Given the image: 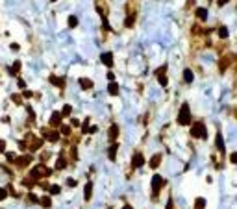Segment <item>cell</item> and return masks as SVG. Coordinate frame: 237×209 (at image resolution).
Here are the masks:
<instances>
[{
	"label": "cell",
	"mask_w": 237,
	"mask_h": 209,
	"mask_svg": "<svg viewBox=\"0 0 237 209\" xmlns=\"http://www.w3.org/2000/svg\"><path fill=\"white\" fill-rule=\"evenodd\" d=\"M28 200H30L32 204H39V198H37L34 192H30V194H28Z\"/></svg>",
	"instance_id": "cell-30"
},
{
	"label": "cell",
	"mask_w": 237,
	"mask_h": 209,
	"mask_svg": "<svg viewBox=\"0 0 237 209\" xmlns=\"http://www.w3.org/2000/svg\"><path fill=\"white\" fill-rule=\"evenodd\" d=\"M50 84L56 85V87H63L65 85V80L63 78H58V76H50Z\"/></svg>",
	"instance_id": "cell-18"
},
{
	"label": "cell",
	"mask_w": 237,
	"mask_h": 209,
	"mask_svg": "<svg viewBox=\"0 0 237 209\" xmlns=\"http://www.w3.org/2000/svg\"><path fill=\"white\" fill-rule=\"evenodd\" d=\"M11 98H13V102H20V96H19V94H13Z\"/></svg>",
	"instance_id": "cell-43"
},
{
	"label": "cell",
	"mask_w": 237,
	"mask_h": 209,
	"mask_svg": "<svg viewBox=\"0 0 237 209\" xmlns=\"http://www.w3.org/2000/svg\"><path fill=\"white\" fill-rule=\"evenodd\" d=\"M215 146L220 154L226 152V145H224V139H222V133H217V139H215Z\"/></svg>",
	"instance_id": "cell-8"
},
{
	"label": "cell",
	"mask_w": 237,
	"mask_h": 209,
	"mask_svg": "<svg viewBox=\"0 0 237 209\" xmlns=\"http://www.w3.org/2000/svg\"><path fill=\"white\" fill-rule=\"evenodd\" d=\"M178 124H182V126L191 124V109H189V104H182L180 113H178Z\"/></svg>",
	"instance_id": "cell-1"
},
{
	"label": "cell",
	"mask_w": 237,
	"mask_h": 209,
	"mask_svg": "<svg viewBox=\"0 0 237 209\" xmlns=\"http://www.w3.org/2000/svg\"><path fill=\"white\" fill-rule=\"evenodd\" d=\"M122 209H134V207H132L130 204H124V207H122Z\"/></svg>",
	"instance_id": "cell-48"
},
{
	"label": "cell",
	"mask_w": 237,
	"mask_h": 209,
	"mask_svg": "<svg viewBox=\"0 0 237 209\" xmlns=\"http://www.w3.org/2000/svg\"><path fill=\"white\" fill-rule=\"evenodd\" d=\"M100 59H102V63H104L106 67H111V65H113V54H111V52H104V54L100 56Z\"/></svg>",
	"instance_id": "cell-11"
},
{
	"label": "cell",
	"mask_w": 237,
	"mask_h": 209,
	"mask_svg": "<svg viewBox=\"0 0 237 209\" xmlns=\"http://www.w3.org/2000/svg\"><path fill=\"white\" fill-rule=\"evenodd\" d=\"M206 207V200L204 198H197L195 200V209H204Z\"/></svg>",
	"instance_id": "cell-21"
},
{
	"label": "cell",
	"mask_w": 237,
	"mask_h": 209,
	"mask_svg": "<svg viewBox=\"0 0 237 209\" xmlns=\"http://www.w3.org/2000/svg\"><path fill=\"white\" fill-rule=\"evenodd\" d=\"M191 137H197V139H208V128H206V124H204V122H193Z\"/></svg>",
	"instance_id": "cell-2"
},
{
	"label": "cell",
	"mask_w": 237,
	"mask_h": 209,
	"mask_svg": "<svg viewBox=\"0 0 237 209\" xmlns=\"http://www.w3.org/2000/svg\"><path fill=\"white\" fill-rule=\"evenodd\" d=\"M219 35H220L222 39L228 37V28H226V26H220V28H219Z\"/></svg>",
	"instance_id": "cell-26"
},
{
	"label": "cell",
	"mask_w": 237,
	"mask_h": 209,
	"mask_svg": "<svg viewBox=\"0 0 237 209\" xmlns=\"http://www.w3.org/2000/svg\"><path fill=\"white\" fill-rule=\"evenodd\" d=\"M41 133H43V137H46L50 143H58L59 141V131H48V130H41Z\"/></svg>",
	"instance_id": "cell-6"
},
{
	"label": "cell",
	"mask_w": 237,
	"mask_h": 209,
	"mask_svg": "<svg viewBox=\"0 0 237 209\" xmlns=\"http://www.w3.org/2000/svg\"><path fill=\"white\" fill-rule=\"evenodd\" d=\"M50 2H56V0H50Z\"/></svg>",
	"instance_id": "cell-49"
},
{
	"label": "cell",
	"mask_w": 237,
	"mask_h": 209,
	"mask_svg": "<svg viewBox=\"0 0 237 209\" xmlns=\"http://www.w3.org/2000/svg\"><path fill=\"white\" fill-rule=\"evenodd\" d=\"M118 91H120V89H118V84H117V82H109V85H108V93H109L111 96H117Z\"/></svg>",
	"instance_id": "cell-13"
},
{
	"label": "cell",
	"mask_w": 237,
	"mask_h": 209,
	"mask_svg": "<svg viewBox=\"0 0 237 209\" xmlns=\"http://www.w3.org/2000/svg\"><path fill=\"white\" fill-rule=\"evenodd\" d=\"M226 2H228V0H219V6H224Z\"/></svg>",
	"instance_id": "cell-47"
},
{
	"label": "cell",
	"mask_w": 237,
	"mask_h": 209,
	"mask_svg": "<svg viewBox=\"0 0 237 209\" xmlns=\"http://www.w3.org/2000/svg\"><path fill=\"white\" fill-rule=\"evenodd\" d=\"M165 180H163V176H159V174H154L152 176V194H154V198L159 194V191L165 187Z\"/></svg>",
	"instance_id": "cell-3"
},
{
	"label": "cell",
	"mask_w": 237,
	"mask_h": 209,
	"mask_svg": "<svg viewBox=\"0 0 237 209\" xmlns=\"http://www.w3.org/2000/svg\"><path fill=\"white\" fill-rule=\"evenodd\" d=\"M161 157H163L161 154H156V155H152V157H150V161H148V167H150V168H158V167H159V163H161Z\"/></svg>",
	"instance_id": "cell-12"
},
{
	"label": "cell",
	"mask_w": 237,
	"mask_h": 209,
	"mask_svg": "<svg viewBox=\"0 0 237 209\" xmlns=\"http://www.w3.org/2000/svg\"><path fill=\"white\" fill-rule=\"evenodd\" d=\"M61 120H63V115H61L59 111H54V113L50 115V126H52V128H59V126H61Z\"/></svg>",
	"instance_id": "cell-7"
},
{
	"label": "cell",
	"mask_w": 237,
	"mask_h": 209,
	"mask_svg": "<svg viewBox=\"0 0 237 209\" xmlns=\"http://www.w3.org/2000/svg\"><path fill=\"white\" fill-rule=\"evenodd\" d=\"M22 183H24V187H30V189L34 187V180H30V178H26Z\"/></svg>",
	"instance_id": "cell-33"
},
{
	"label": "cell",
	"mask_w": 237,
	"mask_h": 209,
	"mask_svg": "<svg viewBox=\"0 0 237 209\" xmlns=\"http://www.w3.org/2000/svg\"><path fill=\"white\" fill-rule=\"evenodd\" d=\"M167 209H172V198H171V200L167 202Z\"/></svg>",
	"instance_id": "cell-45"
},
{
	"label": "cell",
	"mask_w": 237,
	"mask_h": 209,
	"mask_svg": "<svg viewBox=\"0 0 237 209\" xmlns=\"http://www.w3.org/2000/svg\"><path fill=\"white\" fill-rule=\"evenodd\" d=\"M195 13H197V17L200 21H206V19H208V9H206V8H197Z\"/></svg>",
	"instance_id": "cell-15"
},
{
	"label": "cell",
	"mask_w": 237,
	"mask_h": 209,
	"mask_svg": "<svg viewBox=\"0 0 237 209\" xmlns=\"http://www.w3.org/2000/svg\"><path fill=\"white\" fill-rule=\"evenodd\" d=\"M102 24H104V28H106V30H109V22H108V19H104V17H102Z\"/></svg>",
	"instance_id": "cell-37"
},
{
	"label": "cell",
	"mask_w": 237,
	"mask_h": 209,
	"mask_svg": "<svg viewBox=\"0 0 237 209\" xmlns=\"http://www.w3.org/2000/svg\"><path fill=\"white\" fill-rule=\"evenodd\" d=\"M65 167H67V161H65V157H63V155H59L58 161H56V168H58V170H63Z\"/></svg>",
	"instance_id": "cell-20"
},
{
	"label": "cell",
	"mask_w": 237,
	"mask_h": 209,
	"mask_svg": "<svg viewBox=\"0 0 237 209\" xmlns=\"http://www.w3.org/2000/svg\"><path fill=\"white\" fill-rule=\"evenodd\" d=\"M183 80H185L187 84H191V82L195 80V74H193L191 69H185V70H183Z\"/></svg>",
	"instance_id": "cell-16"
},
{
	"label": "cell",
	"mask_w": 237,
	"mask_h": 209,
	"mask_svg": "<svg viewBox=\"0 0 237 209\" xmlns=\"http://www.w3.org/2000/svg\"><path fill=\"white\" fill-rule=\"evenodd\" d=\"M132 167L134 168L145 167V155H143L141 152H135V154H134V157H132Z\"/></svg>",
	"instance_id": "cell-5"
},
{
	"label": "cell",
	"mask_w": 237,
	"mask_h": 209,
	"mask_svg": "<svg viewBox=\"0 0 237 209\" xmlns=\"http://www.w3.org/2000/svg\"><path fill=\"white\" fill-rule=\"evenodd\" d=\"M91 196H93V181H87V183H85V187H83V198L89 202V200H91Z\"/></svg>",
	"instance_id": "cell-10"
},
{
	"label": "cell",
	"mask_w": 237,
	"mask_h": 209,
	"mask_svg": "<svg viewBox=\"0 0 237 209\" xmlns=\"http://www.w3.org/2000/svg\"><path fill=\"white\" fill-rule=\"evenodd\" d=\"M159 84H161V85H163V87H165V85L169 84V80H167L165 76H159Z\"/></svg>",
	"instance_id": "cell-35"
},
{
	"label": "cell",
	"mask_w": 237,
	"mask_h": 209,
	"mask_svg": "<svg viewBox=\"0 0 237 209\" xmlns=\"http://www.w3.org/2000/svg\"><path fill=\"white\" fill-rule=\"evenodd\" d=\"M67 185H69V187H76V185H78V181H76L74 178H69V180H67Z\"/></svg>",
	"instance_id": "cell-32"
},
{
	"label": "cell",
	"mask_w": 237,
	"mask_h": 209,
	"mask_svg": "<svg viewBox=\"0 0 237 209\" xmlns=\"http://www.w3.org/2000/svg\"><path fill=\"white\" fill-rule=\"evenodd\" d=\"M230 161H232V163H237V154H235V152L230 155Z\"/></svg>",
	"instance_id": "cell-39"
},
{
	"label": "cell",
	"mask_w": 237,
	"mask_h": 209,
	"mask_svg": "<svg viewBox=\"0 0 237 209\" xmlns=\"http://www.w3.org/2000/svg\"><path fill=\"white\" fill-rule=\"evenodd\" d=\"M59 131H61L63 135H71V128H69V126H59Z\"/></svg>",
	"instance_id": "cell-29"
},
{
	"label": "cell",
	"mask_w": 237,
	"mask_h": 209,
	"mask_svg": "<svg viewBox=\"0 0 237 209\" xmlns=\"http://www.w3.org/2000/svg\"><path fill=\"white\" fill-rule=\"evenodd\" d=\"M82 131H83V133H87V131H89V117L83 120V124H82Z\"/></svg>",
	"instance_id": "cell-28"
},
{
	"label": "cell",
	"mask_w": 237,
	"mask_h": 209,
	"mask_svg": "<svg viewBox=\"0 0 237 209\" xmlns=\"http://www.w3.org/2000/svg\"><path fill=\"white\" fill-rule=\"evenodd\" d=\"M134 22H135L134 15H128V17H126V22H124V24H126V28H132V26H134Z\"/></svg>",
	"instance_id": "cell-24"
},
{
	"label": "cell",
	"mask_w": 237,
	"mask_h": 209,
	"mask_svg": "<svg viewBox=\"0 0 237 209\" xmlns=\"http://www.w3.org/2000/svg\"><path fill=\"white\" fill-rule=\"evenodd\" d=\"M19 87H20V89H24V87H26V84H24L22 80H19Z\"/></svg>",
	"instance_id": "cell-46"
},
{
	"label": "cell",
	"mask_w": 237,
	"mask_h": 209,
	"mask_svg": "<svg viewBox=\"0 0 237 209\" xmlns=\"http://www.w3.org/2000/svg\"><path fill=\"white\" fill-rule=\"evenodd\" d=\"M117 150H118L117 143H113V145L109 146V154H108V155H109V159H111V161H115V157H117Z\"/></svg>",
	"instance_id": "cell-17"
},
{
	"label": "cell",
	"mask_w": 237,
	"mask_h": 209,
	"mask_svg": "<svg viewBox=\"0 0 237 209\" xmlns=\"http://www.w3.org/2000/svg\"><path fill=\"white\" fill-rule=\"evenodd\" d=\"M80 87L87 91V89H91V87H93V82H91V80H87V78H80Z\"/></svg>",
	"instance_id": "cell-19"
},
{
	"label": "cell",
	"mask_w": 237,
	"mask_h": 209,
	"mask_svg": "<svg viewBox=\"0 0 237 209\" xmlns=\"http://www.w3.org/2000/svg\"><path fill=\"white\" fill-rule=\"evenodd\" d=\"M71 113H72V105L65 104L63 105V109H61V115H71Z\"/></svg>",
	"instance_id": "cell-23"
},
{
	"label": "cell",
	"mask_w": 237,
	"mask_h": 209,
	"mask_svg": "<svg viewBox=\"0 0 237 209\" xmlns=\"http://www.w3.org/2000/svg\"><path fill=\"white\" fill-rule=\"evenodd\" d=\"M48 191H50V194H59V192H61V187H59V185H50Z\"/></svg>",
	"instance_id": "cell-25"
},
{
	"label": "cell",
	"mask_w": 237,
	"mask_h": 209,
	"mask_svg": "<svg viewBox=\"0 0 237 209\" xmlns=\"http://www.w3.org/2000/svg\"><path fill=\"white\" fill-rule=\"evenodd\" d=\"M108 135H109V141L111 143H115L118 137V126L117 124H111L109 126V131H108Z\"/></svg>",
	"instance_id": "cell-9"
},
{
	"label": "cell",
	"mask_w": 237,
	"mask_h": 209,
	"mask_svg": "<svg viewBox=\"0 0 237 209\" xmlns=\"http://www.w3.org/2000/svg\"><path fill=\"white\" fill-rule=\"evenodd\" d=\"M20 70V61H15L13 63V67H11V70H9V72H11V74H15V72H19Z\"/></svg>",
	"instance_id": "cell-27"
},
{
	"label": "cell",
	"mask_w": 237,
	"mask_h": 209,
	"mask_svg": "<svg viewBox=\"0 0 237 209\" xmlns=\"http://www.w3.org/2000/svg\"><path fill=\"white\" fill-rule=\"evenodd\" d=\"M22 96H24V98H30V96H32V93H30V91H24V94H22Z\"/></svg>",
	"instance_id": "cell-44"
},
{
	"label": "cell",
	"mask_w": 237,
	"mask_h": 209,
	"mask_svg": "<svg viewBox=\"0 0 237 209\" xmlns=\"http://www.w3.org/2000/svg\"><path fill=\"white\" fill-rule=\"evenodd\" d=\"M6 198H8V191H6L4 187H0V202L6 200Z\"/></svg>",
	"instance_id": "cell-31"
},
{
	"label": "cell",
	"mask_w": 237,
	"mask_h": 209,
	"mask_svg": "<svg viewBox=\"0 0 237 209\" xmlns=\"http://www.w3.org/2000/svg\"><path fill=\"white\" fill-rule=\"evenodd\" d=\"M39 204L41 206H43V207H52V198H50V196H41L39 198Z\"/></svg>",
	"instance_id": "cell-14"
},
{
	"label": "cell",
	"mask_w": 237,
	"mask_h": 209,
	"mask_svg": "<svg viewBox=\"0 0 237 209\" xmlns=\"http://www.w3.org/2000/svg\"><path fill=\"white\" fill-rule=\"evenodd\" d=\"M15 157H17V155H13L11 152H8V161H9V163H13V161H15Z\"/></svg>",
	"instance_id": "cell-36"
},
{
	"label": "cell",
	"mask_w": 237,
	"mask_h": 209,
	"mask_svg": "<svg viewBox=\"0 0 237 209\" xmlns=\"http://www.w3.org/2000/svg\"><path fill=\"white\" fill-rule=\"evenodd\" d=\"M32 159H34L32 154H26V155H19V157H15L13 163H15L17 167H28V165L32 163Z\"/></svg>",
	"instance_id": "cell-4"
},
{
	"label": "cell",
	"mask_w": 237,
	"mask_h": 209,
	"mask_svg": "<svg viewBox=\"0 0 237 209\" xmlns=\"http://www.w3.org/2000/svg\"><path fill=\"white\" fill-rule=\"evenodd\" d=\"M71 124H72V126H80V120H78V119H72V120H71Z\"/></svg>",
	"instance_id": "cell-42"
},
{
	"label": "cell",
	"mask_w": 237,
	"mask_h": 209,
	"mask_svg": "<svg viewBox=\"0 0 237 209\" xmlns=\"http://www.w3.org/2000/svg\"><path fill=\"white\" fill-rule=\"evenodd\" d=\"M108 80H109V82H113V80H115V76H113V72H108Z\"/></svg>",
	"instance_id": "cell-41"
},
{
	"label": "cell",
	"mask_w": 237,
	"mask_h": 209,
	"mask_svg": "<svg viewBox=\"0 0 237 209\" xmlns=\"http://www.w3.org/2000/svg\"><path fill=\"white\" fill-rule=\"evenodd\" d=\"M165 70H167V65H163V67H159L158 70H156V74H158V76H163V74H165Z\"/></svg>",
	"instance_id": "cell-34"
},
{
	"label": "cell",
	"mask_w": 237,
	"mask_h": 209,
	"mask_svg": "<svg viewBox=\"0 0 237 209\" xmlns=\"http://www.w3.org/2000/svg\"><path fill=\"white\" fill-rule=\"evenodd\" d=\"M69 26H71V28L78 26V17H76V15H71V17H69Z\"/></svg>",
	"instance_id": "cell-22"
},
{
	"label": "cell",
	"mask_w": 237,
	"mask_h": 209,
	"mask_svg": "<svg viewBox=\"0 0 237 209\" xmlns=\"http://www.w3.org/2000/svg\"><path fill=\"white\" fill-rule=\"evenodd\" d=\"M9 48H11V50H13V52H17V50H19V44H17V43H13V44H11V46H9Z\"/></svg>",
	"instance_id": "cell-40"
},
{
	"label": "cell",
	"mask_w": 237,
	"mask_h": 209,
	"mask_svg": "<svg viewBox=\"0 0 237 209\" xmlns=\"http://www.w3.org/2000/svg\"><path fill=\"white\" fill-rule=\"evenodd\" d=\"M0 152H6V141L0 139Z\"/></svg>",
	"instance_id": "cell-38"
}]
</instances>
